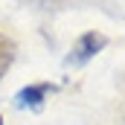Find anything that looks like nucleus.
Listing matches in <instances>:
<instances>
[{
	"mask_svg": "<svg viewBox=\"0 0 125 125\" xmlns=\"http://www.w3.org/2000/svg\"><path fill=\"white\" fill-rule=\"evenodd\" d=\"M105 44H108V38H105L102 32H84V35L73 44V52L67 55V64L79 67V64L90 61L96 52H102V50H105Z\"/></svg>",
	"mask_w": 125,
	"mask_h": 125,
	"instance_id": "obj_1",
	"label": "nucleus"
},
{
	"mask_svg": "<svg viewBox=\"0 0 125 125\" xmlns=\"http://www.w3.org/2000/svg\"><path fill=\"white\" fill-rule=\"evenodd\" d=\"M52 90H55L52 84H29V87L18 90L15 105H18V108H41V105H44V99L52 93Z\"/></svg>",
	"mask_w": 125,
	"mask_h": 125,
	"instance_id": "obj_2",
	"label": "nucleus"
},
{
	"mask_svg": "<svg viewBox=\"0 0 125 125\" xmlns=\"http://www.w3.org/2000/svg\"><path fill=\"white\" fill-rule=\"evenodd\" d=\"M15 52H18L15 41H12L9 35L0 32V79L9 73V67H12V61H15Z\"/></svg>",
	"mask_w": 125,
	"mask_h": 125,
	"instance_id": "obj_3",
	"label": "nucleus"
}]
</instances>
